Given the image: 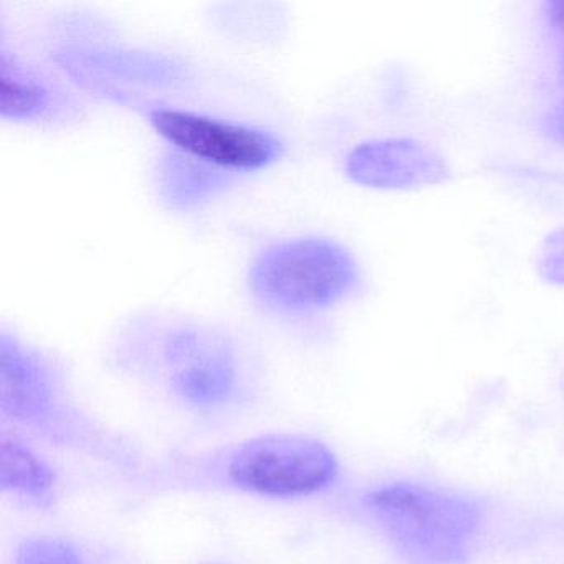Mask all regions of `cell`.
I'll list each match as a JSON object with an SVG mask.
<instances>
[{
    "label": "cell",
    "mask_w": 564,
    "mask_h": 564,
    "mask_svg": "<svg viewBox=\"0 0 564 564\" xmlns=\"http://www.w3.org/2000/svg\"><path fill=\"white\" fill-rule=\"evenodd\" d=\"M359 273L348 250L326 239H296L260 253L250 269L253 295L280 312H310L345 299Z\"/></svg>",
    "instance_id": "obj_2"
},
{
    "label": "cell",
    "mask_w": 564,
    "mask_h": 564,
    "mask_svg": "<svg viewBox=\"0 0 564 564\" xmlns=\"http://www.w3.org/2000/svg\"><path fill=\"white\" fill-rule=\"evenodd\" d=\"M158 171L161 197L177 210L193 209L206 203L234 181V174L186 156L181 151L164 154Z\"/></svg>",
    "instance_id": "obj_9"
},
{
    "label": "cell",
    "mask_w": 564,
    "mask_h": 564,
    "mask_svg": "<svg viewBox=\"0 0 564 564\" xmlns=\"http://www.w3.org/2000/svg\"><path fill=\"white\" fill-rule=\"evenodd\" d=\"M0 404L21 421L41 417L51 404V381L44 366L6 333L0 338Z\"/></svg>",
    "instance_id": "obj_8"
},
{
    "label": "cell",
    "mask_w": 564,
    "mask_h": 564,
    "mask_svg": "<svg viewBox=\"0 0 564 564\" xmlns=\"http://www.w3.org/2000/svg\"><path fill=\"white\" fill-rule=\"evenodd\" d=\"M563 75H564V54H563Z\"/></svg>",
    "instance_id": "obj_16"
},
{
    "label": "cell",
    "mask_w": 564,
    "mask_h": 564,
    "mask_svg": "<svg viewBox=\"0 0 564 564\" xmlns=\"http://www.w3.org/2000/svg\"><path fill=\"white\" fill-rule=\"evenodd\" d=\"M54 484L51 468L24 445L9 438L0 444V487L29 497H44Z\"/></svg>",
    "instance_id": "obj_11"
},
{
    "label": "cell",
    "mask_w": 564,
    "mask_h": 564,
    "mask_svg": "<svg viewBox=\"0 0 564 564\" xmlns=\"http://www.w3.org/2000/svg\"><path fill=\"white\" fill-rule=\"evenodd\" d=\"M560 134H561V138H563V140H564V118H563V120L560 121Z\"/></svg>",
    "instance_id": "obj_15"
},
{
    "label": "cell",
    "mask_w": 564,
    "mask_h": 564,
    "mask_svg": "<svg viewBox=\"0 0 564 564\" xmlns=\"http://www.w3.org/2000/svg\"><path fill=\"white\" fill-rule=\"evenodd\" d=\"M150 121L176 151L230 174L262 170L283 153L273 134L193 111L154 108Z\"/></svg>",
    "instance_id": "obj_4"
},
{
    "label": "cell",
    "mask_w": 564,
    "mask_h": 564,
    "mask_svg": "<svg viewBox=\"0 0 564 564\" xmlns=\"http://www.w3.org/2000/svg\"><path fill=\"white\" fill-rule=\"evenodd\" d=\"M2 100H0V115L15 121H41L55 117L64 107L58 91L52 88L48 82L39 77L31 68L8 51H2Z\"/></svg>",
    "instance_id": "obj_10"
},
{
    "label": "cell",
    "mask_w": 564,
    "mask_h": 564,
    "mask_svg": "<svg viewBox=\"0 0 564 564\" xmlns=\"http://www.w3.org/2000/svg\"><path fill=\"white\" fill-rule=\"evenodd\" d=\"M547 8H550V18L553 24H556L560 29H564V0L551 2Z\"/></svg>",
    "instance_id": "obj_14"
},
{
    "label": "cell",
    "mask_w": 564,
    "mask_h": 564,
    "mask_svg": "<svg viewBox=\"0 0 564 564\" xmlns=\"http://www.w3.org/2000/svg\"><path fill=\"white\" fill-rule=\"evenodd\" d=\"M173 386L184 401L200 408L223 404L236 388L234 358L226 345L197 329H181L167 339Z\"/></svg>",
    "instance_id": "obj_6"
},
{
    "label": "cell",
    "mask_w": 564,
    "mask_h": 564,
    "mask_svg": "<svg viewBox=\"0 0 564 564\" xmlns=\"http://www.w3.org/2000/svg\"><path fill=\"white\" fill-rule=\"evenodd\" d=\"M346 173L375 189H421L447 180L445 161L415 140H381L359 144L349 153Z\"/></svg>",
    "instance_id": "obj_5"
},
{
    "label": "cell",
    "mask_w": 564,
    "mask_h": 564,
    "mask_svg": "<svg viewBox=\"0 0 564 564\" xmlns=\"http://www.w3.org/2000/svg\"><path fill=\"white\" fill-rule=\"evenodd\" d=\"M230 477L239 487L267 497H303L335 480V455L315 438L270 434L247 442L230 462Z\"/></svg>",
    "instance_id": "obj_3"
},
{
    "label": "cell",
    "mask_w": 564,
    "mask_h": 564,
    "mask_svg": "<svg viewBox=\"0 0 564 564\" xmlns=\"http://www.w3.org/2000/svg\"><path fill=\"white\" fill-rule=\"evenodd\" d=\"M57 61L82 80L115 77L153 87H177L187 78L186 68L181 62L153 52L74 48L58 54Z\"/></svg>",
    "instance_id": "obj_7"
},
{
    "label": "cell",
    "mask_w": 564,
    "mask_h": 564,
    "mask_svg": "<svg viewBox=\"0 0 564 564\" xmlns=\"http://www.w3.org/2000/svg\"><path fill=\"white\" fill-rule=\"evenodd\" d=\"M538 270L546 282L564 286V227L544 240L538 257Z\"/></svg>",
    "instance_id": "obj_13"
},
{
    "label": "cell",
    "mask_w": 564,
    "mask_h": 564,
    "mask_svg": "<svg viewBox=\"0 0 564 564\" xmlns=\"http://www.w3.org/2000/svg\"><path fill=\"white\" fill-rule=\"evenodd\" d=\"M366 505L398 550L417 564L460 563L484 520L471 498L424 485H386L369 494Z\"/></svg>",
    "instance_id": "obj_1"
},
{
    "label": "cell",
    "mask_w": 564,
    "mask_h": 564,
    "mask_svg": "<svg viewBox=\"0 0 564 564\" xmlns=\"http://www.w3.org/2000/svg\"><path fill=\"white\" fill-rule=\"evenodd\" d=\"M18 564H85L74 547L64 541L35 538L19 551Z\"/></svg>",
    "instance_id": "obj_12"
}]
</instances>
